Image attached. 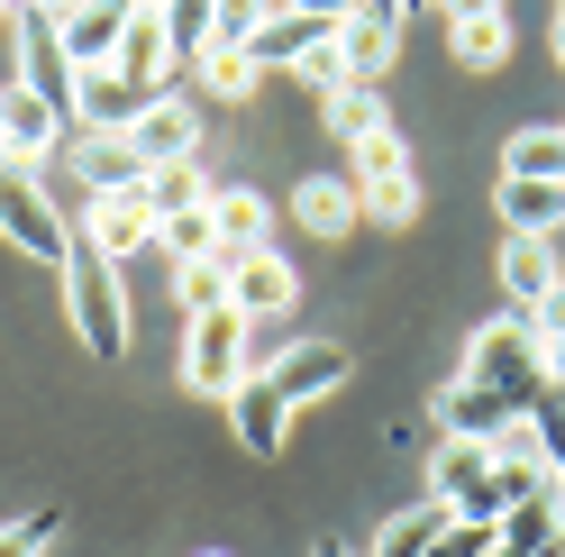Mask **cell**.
<instances>
[{"label":"cell","instance_id":"obj_1","mask_svg":"<svg viewBox=\"0 0 565 557\" xmlns=\"http://www.w3.org/2000/svg\"><path fill=\"white\" fill-rule=\"evenodd\" d=\"M64 311H74V329H83V347L100 366H119L128 357V284H119V265L100 256V248H74L64 256Z\"/></svg>","mask_w":565,"mask_h":557},{"label":"cell","instance_id":"obj_2","mask_svg":"<svg viewBox=\"0 0 565 557\" xmlns=\"http://www.w3.org/2000/svg\"><path fill=\"white\" fill-rule=\"evenodd\" d=\"M246 375H256V329H246L237 311H201V320L183 329V385L201 402H228Z\"/></svg>","mask_w":565,"mask_h":557},{"label":"cell","instance_id":"obj_3","mask_svg":"<svg viewBox=\"0 0 565 557\" xmlns=\"http://www.w3.org/2000/svg\"><path fill=\"white\" fill-rule=\"evenodd\" d=\"M466 385H483V393H502L511 411H529L547 393V366H539V338H529V320L511 311V320H492V329H475V347H466Z\"/></svg>","mask_w":565,"mask_h":557},{"label":"cell","instance_id":"obj_4","mask_svg":"<svg viewBox=\"0 0 565 557\" xmlns=\"http://www.w3.org/2000/svg\"><path fill=\"white\" fill-rule=\"evenodd\" d=\"M0 238H10L19 256H46L55 274H64V256H74V229H64L55 192L38 183V174H19V165H0Z\"/></svg>","mask_w":565,"mask_h":557},{"label":"cell","instance_id":"obj_5","mask_svg":"<svg viewBox=\"0 0 565 557\" xmlns=\"http://www.w3.org/2000/svg\"><path fill=\"white\" fill-rule=\"evenodd\" d=\"M347 156H356V201H365V220L411 229V220H419V174H411L402 128H374L365 147H347Z\"/></svg>","mask_w":565,"mask_h":557},{"label":"cell","instance_id":"obj_6","mask_svg":"<svg viewBox=\"0 0 565 557\" xmlns=\"http://www.w3.org/2000/svg\"><path fill=\"white\" fill-rule=\"evenodd\" d=\"M128 156H137V174L201 165V92H156L147 111L128 119Z\"/></svg>","mask_w":565,"mask_h":557},{"label":"cell","instance_id":"obj_7","mask_svg":"<svg viewBox=\"0 0 565 557\" xmlns=\"http://www.w3.org/2000/svg\"><path fill=\"white\" fill-rule=\"evenodd\" d=\"M10 28H19V38H10V46H19V83L38 92L46 111H64V119H74V92H83V64L64 55V28H55V19H38V10H19Z\"/></svg>","mask_w":565,"mask_h":557},{"label":"cell","instance_id":"obj_8","mask_svg":"<svg viewBox=\"0 0 565 557\" xmlns=\"http://www.w3.org/2000/svg\"><path fill=\"white\" fill-rule=\"evenodd\" d=\"M256 375H265V385L301 411V402H320V393H338V385H347V347H338V338H282Z\"/></svg>","mask_w":565,"mask_h":557},{"label":"cell","instance_id":"obj_9","mask_svg":"<svg viewBox=\"0 0 565 557\" xmlns=\"http://www.w3.org/2000/svg\"><path fill=\"white\" fill-rule=\"evenodd\" d=\"M55 147H64V111H46L28 83H0V165L38 174Z\"/></svg>","mask_w":565,"mask_h":557},{"label":"cell","instance_id":"obj_10","mask_svg":"<svg viewBox=\"0 0 565 557\" xmlns=\"http://www.w3.org/2000/svg\"><path fill=\"white\" fill-rule=\"evenodd\" d=\"M292 302H301V274H292V256H274V248H265V256H237V274H228V311H237V320L256 329V338H265V329H274Z\"/></svg>","mask_w":565,"mask_h":557},{"label":"cell","instance_id":"obj_11","mask_svg":"<svg viewBox=\"0 0 565 557\" xmlns=\"http://www.w3.org/2000/svg\"><path fill=\"white\" fill-rule=\"evenodd\" d=\"M228 430L246 458H282V439H292V402H282L265 375H246V385L228 393Z\"/></svg>","mask_w":565,"mask_h":557},{"label":"cell","instance_id":"obj_12","mask_svg":"<svg viewBox=\"0 0 565 557\" xmlns=\"http://www.w3.org/2000/svg\"><path fill=\"white\" fill-rule=\"evenodd\" d=\"M83 248H100V256H137V248H156V211L137 192H100L92 211H83Z\"/></svg>","mask_w":565,"mask_h":557},{"label":"cell","instance_id":"obj_13","mask_svg":"<svg viewBox=\"0 0 565 557\" xmlns=\"http://www.w3.org/2000/svg\"><path fill=\"white\" fill-rule=\"evenodd\" d=\"M210 229H220V256H265L274 248V211L246 183H210Z\"/></svg>","mask_w":565,"mask_h":557},{"label":"cell","instance_id":"obj_14","mask_svg":"<svg viewBox=\"0 0 565 557\" xmlns=\"http://www.w3.org/2000/svg\"><path fill=\"white\" fill-rule=\"evenodd\" d=\"M565 284V256H556V238H502V293H511V311L529 320L547 293Z\"/></svg>","mask_w":565,"mask_h":557},{"label":"cell","instance_id":"obj_15","mask_svg":"<svg viewBox=\"0 0 565 557\" xmlns=\"http://www.w3.org/2000/svg\"><path fill=\"white\" fill-rule=\"evenodd\" d=\"M292 220H301L310 238H347V229L365 220L356 174H301V183H292Z\"/></svg>","mask_w":565,"mask_h":557},{"label":"cell","instance_id":"obj_16","mask_svg":"<svg viewBox=\"0 0 565 557\" xmlns=\"http://www.w3.org/2000/svg\"><path fill=\"white\" fill-rule=\"evenodd\" d=\"M137 111H147V92H137L119 64H92L83 92H74V119H83L92 137H128V119H137Z\"/></svg>","mask_w":565,"mask_h":557},{"label":"cell","instance_id":"obj_17","mask_svg":"<svg viewBox=\"0 0 565 557\" xmlns=\"http://www.w3.org/2000/svg\"><path fill=\"white\" fill-rule=\"evenodd\" d=\"M492 211H502V238H556L565 229V183H492Z\"/></svg>","mask_w":565,"mask_h":557},{"label":"cell","instance_id":"obj_18","mask_svg":"<svg viewBox=\"0 0 565 557\" xmlns=\"http://www.w3.org/2000/svg\"><path fill=\"white\" fill-rule=\"evenodd\" d=\"M128 19H137V0H92L83 19H64V55H74L83 74H92V64H110L119 38H128Z\"/></svg>","mask_w":565,"mask_h":557},{"label":"cell","instance_id":"obj_19","mask_svg":"<svg viewBox=\"0 0 565 557\" xmlns=\"http://www.w3.org/2000/svg\"><path fill=\"white\" fill-rule=\"evenodd\" d=\"M74 183L100 201V192H137V183H147V174H137V156H128V137H74Z\"/></svg>","mask_w":565,"mask_h":557},{"label":"cell","instance_id":"obj_20","mask_svg":"<svg viewBox=\"0 0 565 557\" xmlns=\"http://www.w3.org/2000/svg\"><path fill=\"white\" fill-rule=\"evenodd\" d=\"M502 421H511V402L483 393V385H466V375L438 393V430H447V439H483V448H492V439H502Z\"/></svg>","mask_w":565,"mask_h":557},{"label":"cell","instance_id":"obj_21","mask_svg":"<svg viewBox=\"0 0 565 557\" xmlns=\"http://www.w3.org/2000/svg\"><path fill=\"white\" fill-rule=\"evenodd\" d=\"M447 530H456V512H447V503L429 494V503H411V512H393V521H383L365 557H429V548H438Z\"/></svg>","mask_w":565,"mask_h":557},{"label":"cell","instance_id":"obj_22","mask_svg":"<svg viewBox=\"0 0 565 557\" xmlns=\"http://www.w3.org/2000/svg\"><path fill=\"white\" fill-rule=\"evenodd\" d=\"M338 46H347V83H383V74H393V55H402V28L374 19V10H356V19L338 28Z\"/></svg>","mask_w":565,"mask_h":557},{"label":"cell","instance_id":"obj_23","mask_svg":"<svg viewBox=\"0 0 565 557\" xmlns=\"http://www.w3.org/2000/svg\"><path fill=\"white\" fill-rule=\"evenodd\" d=\"M110 64H119V74H128L137 92L156 101V83L173 74V46H164V28H156V10H137V19H128V38H119V55H110Z\"/></svg>","mask_w":565,"mask_h":557},{"label":"cell","instance_id":"obj_24","mask_svg":"<svg viewBox=\"0 0 565 557\" xmlns=\"http://www.w3.org/2000/svg\"><path fill=\"white\" fill-rule=\"evenodd\" d=\"M492 539H502L511 557H547V548L565 539V512H556V494H529V503H511Z\"/></svg>","mask_w":565,"mask_h":557},{"label":"cell","instance_id":"obj_25","mask_svg":"<svg viewBox=\"0 0 565 557\" xmlns=\"http://www.w3.org/2000/svg\"><path fill=\"white\" fill-rule=\"evenodd\" d=\"M320 38H338L329 19H301V10H274V19H265V38L246 46V55H256V74H274V64H301V55L320 46Z\"/></svg>","mask_w":565,"mask_h":557},{"label":"cell","instance_id":"obj_26","mask_svg":"<svg viewBox=\"0 0 565 557\" xmlns=\"http://www.w3.org/2000/svg\"><path fill=\"white\" fill-rule=\"evenodd\" d=\"M228 274H237V256H183L173 265V302H183V320H201V311H228Z\"/></svg>","mask_w":565,"mask_h":557},{"label":"cell","instance_id":"obj_27","mask_svg":"<svg viewBox=\"0 0 565 557\" xmlns=\"http://www.w3.org/2000/svg\"><path fill=\"white\" fill-rule=\"evenodd\" d=\"M192 74H201V101H210V111H237V101H246V92L265 83V74H256V55H246V46H210V55L192 64Z\"/></svg>","mask_w":565,"mask_h":557},{"label":"cell","instance_id":"obj_28","mask_svg":"<svg viewBox=\"0 0 565 557\" xmlns=\"http://www.w3.org/2000/svg\"><path fill=\"white\" fill-rule=\"evenodd\" d=\"M502 174L511 183H565V128H520L502 147Z\"/></svg>","mask_w":565,"mask_h":557},{"label":"cell","instance_id":"obj_29","mask_svg":"<svg viewBox=\"0 0 565 557\" xmlns=\"http://www.w3.org/2000/svg\"><path fill=\"white\" fill-rule=\"evenodd\" d=\"M210 19H220V0H164V10H156L173 64H201V55H210Z\"/></svg>","mask_w":565,"mask_h":557},{"label":"cell","instance_id":"obj_30","mask_svg":"<svg viewBox=\"0 0 565 557\" xmlns=\"http://www.w3.org/2000/svg\"><path fill=\"white\" fill-rule=\"evenodd\" d=\"M320 119L347 137V147H365L374 128H393V119H383V92H374V83H347L338 101H320Z\"/></svg>","mask_w":565,"mask_h":557},{"label":"cell","instance_id":"obj_31","mask_svg":"<svg viewBox=\"0 0 565 557\" xmlns=\"http://www.w3.org/2000/svg\"><path fill=\"white\" fill-rule=\"evenodd\" d=\"M137 201H147L156 220H173V211H201L210 183H201V165H164V174H147V183H137Z\"/></svg>","mask_w":565,"mask_h":557},{"label":"cell","instance_id":"obj_32","mask_svg":"<svg viewBox=\"0 0 565 557\" xmlns=\"http://www.w3.org/2000/svg\"><path fill=\"white\" fill-rule=\"evenodd\" d=\"M447 38H456V64H466V74H502L511 19H475V28H447Z\"/></svg>","mask_w":565,"mask_h":557},{"label":"cell","instance_id":"obj_33","mask_svg":"<svg viewBox=\"0 0 565 557\" xmlns=\"http://www.w3.org/2000/svg\"><path fill=\"white\" fill-rule=\"evenodd\" d=\"M210 248H220V229H210V201H201V211L156 220V256H173V265H183V256H210Z\"/></svg>","mask_w":565,"mask_h":557},{"label":"cell","instance_id":"obj_34","mask_svg":"<svg viewBox=\"0 0 565 557\" xmlns=\"http://www.w3.org/2000/svg\"><path fill=\"white\" fill-rule=\"evenodd\" d=\"M274 10H282V0H220V19H210V46H256Z\"/></svg>","mask_w":565,"mask_h":557},{"label":"cell","instance_id":"obj_35","mask_svg":"<svg viewBox=\"0 0 565 557\" xmlns=\"http://www.w3.org/2000/svg\"><path fill=\"white\" fill-rule=\"evenodd\" d=\"M292 74H301L310 92H320V101H338V92H347V46H338V38H320V46H310V55L292 64Z\"/></svg>","mask_w":565,"mask_h":557},{"label":"cell","instance_id":"obj_36","mask_svg":"<svg viewBox=\"0 0 565 557\" xmlns=\"http://www.w3.org/2000/svg\"><path fill=\"white\" fill-rule=\"evenodd\" d=\"M55 539V512H19V521H0V557H38Z\"/></svg>","mask_w":565,"mask_h":557},{"label":"cell","instance_id":"obj_37","mask_svg":"<svg viewBox=\"0 0 565 557\" xmlns=\"http://www.w3.org/2000/svg\"><path fill=\"white\" fill-rule=\"evenodd\" d=\"M529 421H539V439H547V458L565 466V385H547L539 402H529Z\"/></svg>","mask_w":565,"mask_h":557},{"label":"cell","instance_id":"obj_38","mask_svg":"<svg viewBox=\"0 0 565 557\" xmlns=\"http://www.w3.org/2000/svg\"><path fill=\"white\" fill-rule=\"evenodd\" d=\"M529 338H539V366H547V347L565 338V284H556V293H547L539 311H529Z\"/></svg>","mask_w":565,"mask_h":557},{"label":"cell","instance_id":"obj_39","mask_svg":"<svg viewBox=\"0 0 565 557\" xmlns=\"http://www.w3.org/2000/svg\"><path fill=\"white\" fill-rule=\"evenodd\" d=\"M282 10H301V19H329V28H347V19L365 10V0H282Z\"/></svg>","mask_w":565,"mask_h":557},{"label":"cell","instance_id":"obj_40","mask_svg":"<svg viewBox=\"0 0 565 557\" xmlns=\"http://www.w3.org/2000/svg\"><path fill=\"white\" fill-rule=\"evenodd\" d=\"M447 28H475V19H502V0H438Z\"/></svg>","mask_w":565,"mask_h":557},{"label":"cell","instance_id":"obj_41","mask_svg":"<svg viewBox=\"0 0 565 557\" xmlns=\"http://www.w3.org/2000/svg\"><path fill=\"white\" fill-rule=\"evenodd\" d=\"M28 10H38V19H55V28H64V19H83L92 0H28Z\"/></svg>","mask_w":565,"mask_h":557},{"label":"cell","instance_id":"obj_42","mask_svg":"<svg viewBox=\"0 0 565 557\" xmlns=\"http://www.w3.org/2000/svg\"><path fill=\"white\" fill-rule=\"evenodd\" d=\"M547 385H565V338H556V347H547Z\"/></svg>","mask_w":565,"mask_h":557},{"label":"cell","instance_id":"obj_43","mask_svg":"<svg viewBox=\"0 0 565 557\" xmlns=\"http://www.w3.org/2000/svg\"><path fill=\"white\" fill-rule=\"evenodd\" d=\"M310 557H365V548H347V539H320V548H310Z\"/></svg>","mask_w":565,"mask_h":557},{"label":"cell","instance_id":"obj_44","mask_svg":"<svg viewBox=\"0 0 565 557\" xmlns=\"http://www.w3.org/2000/svg\"><path fill=\"white\" fill-rule=\"evenodd\" d=\"M556 74H565V10H556Z\"/></svg>","mask_w":565,"mask_h":557},{"label":"cell","instance_id":"obj_45","mask_svg":"<svg viewBox=\"0 0 565 557\" xmlns=\"http://www.w3.org/2000/svg\"><path fill=\"white\" fill-rule=\"evenodd\" d=\"M547 494H556V512H565V466H556V475H547Z\"/></svg>","mask_w":565,"mask_h":557},{"label":"cell","instance_id":"obj_46","mask_svg":"<svg viewBox=\"0 0 565 557\" xmlns=\"http://www.w3.org/2000/svg\"><path fill=\"white\" fill-rule=\"evenodd\" d=\"M19 10H28V0H0V19H19Z\"/></svg>","mask_w":565,"mask_h":557},{"label":"cell","instance_id":"obj_47","mask_svg":"<svg viewBox=\"0 0 565 557\" xmlns=\"http://www.w3.org/2000/svg\"><path fill=\"white\" fill-rule=\"evenodd\" d=\"M411 10H438V0H402V19H411Z\"/></svg>","mask_w":565,"mask_h":557},{"label":"cell","instance_id":"obj_48","mask_svg":"<svg viewBox=\"0 0 565 557\" xmlns=\"http://www.w3.org/2000/svg\"><path fill=\"white\" fill-rule=\"evenodd\" d=\"M201 557H220V548H201Z\"/></svg>","mask_w":565,"mask_h":557},{"label":"cell","instance_id":"obj_49","mask_svg":"<svg viewBox=\"0 0 565 557\" xmlns=\"http://www.w3.org/2000/svg\"><path fill=\"white\" fill-rule=\"evenodd\" d=\"M556 10H565V0H556Z\"/></svg>","mask_w":565,"mask_h":557}]
</instances>
